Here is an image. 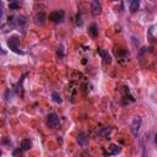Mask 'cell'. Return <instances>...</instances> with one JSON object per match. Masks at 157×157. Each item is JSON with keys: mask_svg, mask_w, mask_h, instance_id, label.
Instances as JSON below:
<instances>
[{"mask_svg": "<svg viewBox=\"0 0 157 157\" xmlns=\"http://www.w3.org/2000/svg\"><path fill=\"white\" fill-rule=\"evenodd\" d=\"M98 54L103 58V60H104L105 64H110L112 58H110V55L108 54V52H105V50H103V49H98Z\"/></svg>", "mask_w": 157, "mask_h": 157, "instance_id": "obj_7", "label": "cell"}, {"mask_svg": "<svg viewBox=\"0 0 157 157\" xmlns=\"http://www.w3.org/2000/svg\"><path fill=\"white\" fill-rule=\"evenodd\" d=\"M78 142H80V145L83 146V147L87 145V139L85 137V134H83V132L80 134V136H78Z\"/></svg>", "mask_w": 157, "mask_h": 157, "instance_id": "obj_12", "label": "cell"}, {"mask_svg": "<svg viewBox=\"0 0 157 157\" xmlns=\"http://www.w3.org/2000/svg\"><path fill=\"white\" fill-rule=\"evenodd\" d=\"M29 147H31V141H29L28 139H25V140L21 141V150H22V151H26V150H28Z\"/></svg>", "mask_w": 157, "mask_h": 157, "instance_id": "obj_11", "label": "cell"}, {"mask_svg": "<svg viewBox=\"0 0 157 157\" xmlns=\"http://www.w3.org/2000/svg\"><path fill=\"white\" fill-rule=\"evenodd\" d=\"M88 33H90L93 38H96V37L98 36V27H97L96 23H92V25L90 26V28H88Z\"/></svg>", "mask_w": 157, "mask_h": 157, "instance_id": "obj_9", "label": "cell"}, {"mask_svg": "<svg viewBox=\"0 0 157 157\" xmlns=\"http://www.w3.org/2000/svg\"><path fill=\"white\" fill-rule=\"evenodd\" d=\"M141 117H135L134 118V120H132V123H131V132H132V135L135 136V137H137V135H139V131H140V128H141Z\"/></svg>", "mask_w": 157, "mask_h": 157, "instance_id": "obj_2", "label": "cell"}, {"mask_svg": "<svg viewBox=\"0 0 157 157\" xmlns=\"http://www.w3.org/2000/svg\"><path fill=\"white\" fill-rule=\"evenodd\" d=\"M20 2L18 1H12V2H10L9 4V7L11 9V10H17V9H20Z\"/></svg>", "mask_w": 157, "mask_h": 157, "instance_id": "obj_13", "label": "cell"}, {"mask_svg": "<svg viewBox=\"0 0 157 157\" xmlns=\"http://www.w3.org/2000/svg\"><path fill=\"white\" fill-rule=\"evenodd\" d=\"M47 124H48V126H50V128H56V126H59V124H60V119H59V117H58L55 113H50V114L48 115Z\"/></svg>", "mask_w": 157, "mask_h": 157, "instance_id": "obj_4", "label": "cell"}, {"mask_svg": "<svg viewBox=\"0 0 157 157\" xmlns=\"http://www.w3.org/2000/svg\"><path fill=\"white\" fill-rule=\"evenodd\" d=\"M64 11L63 10H58V11H54L49 15V20L54 23H60L64 21Z\"/></svg>", "mask_w": 157, "mask_h": 157, "instance_id": "obj_3", "label": "cell"}, {"mask_svg": "<svg viewBox=\"0 0 157 157\" xmlns=\"http://www.w3.org/2000/svg\"><path fill=\"white\" fill-rule=\"evenodd\" d=\"M0 156H1V150H0Z\"/></svg>", "mask_w": 157, "mask_h": 157, "instance_id": "obj_19", "label": "cell"}, {"mask_svg": "<svg viewBox=\"0 0 157 157\" xmlns=\"http://www.w3.org/2000/svg\"><path fill=\"white\" fill-rule=\"evenodd\" d=\"M142 157H148V153H147L146 147H144V150H142Z\"/></svg>", "mask_w": 157, "mask_h": 157, "instance_id": "obj_15", "label": "cell"}, {"mask_svg": "<svg viewBox=\"0 0 157 157\" xmlns=\"http://www.w3.org/2000/svg\"><path fill=\"white\" fill-rule=\"evenodd\" d=\"M1 17H2V2L0 1V20H1Z\"/></svg>", "mask_w": 157, "mask_h": 157, "instance_id": "obj_17", "label": "cell"}, {"mask_svg": "<svg viewBox=\"0 0 157 157\" xmlns=\"http://www.w3.org/2000/svg\"><path fill=\"white\" fill-rule=\"evenodd\" d=\"M20 153H21V150H20V148H18V150H15V151H13V153H12V155H13V156H17V155H20Z\"/></svg>", "mask_w": 157, "mask_h": 157, "instance_id": "obj_16", "label": "cell"}, {"mask_svg": "<svg viewBox=\"0 0 157 157\" xmlns=\"http://www.w3.org/2000/svg\"><path fill=\"white\" fill-rule=\"evenodd\" d=\"M7 44H9L10 49H12L15 53H17V54H23V52L18 49V48H20V39H18V37H11V38L9 39V42H7Z\"/></svg>", "mask_w": 157, "mask_h": 157, "instance_id": "obj_1", "label": "cell"}, {"mask_svg": "<svg viewBox=\"0 0 157 157\" xmlns=\"http://www.w3.org/2000/svg\"><path fill=\"white\" fill-rule=\"evenodd\" d=\"M0 52H1V53H4V54H5V53H6V52H5V50H4V49H2V48H1V45H0Z\"/></svg>", "mask_w": 157, "mask_h": 157, "instance_id": "obj_18", "label": "cell"}, {"mask_svg": "<svg viewBox=\"0 0 157 157\" xmlns=\"http://www.w3.org/2000/svg\"><path fill=\"white\" fill-rule=\"evenodd\" d=\"M26 18L23 16H18V17H15V27H22L26 25Z\"/></svg>", "mask_w": 157, "mask_h": 157, "instance_id": "obj_8", "label": "cell"}, {"mask_svg": "<svg viewBox=\"0 0 157 157\" xmlns=\"http://www.w3.org/2000/svg\"><path fill=\"white\" fill-rule=\"evenodd\" d=\"M90 7H91V13H92L93 16L101 15V12H102V5H101L99 1H92Z\"/></svg>", "mask_w": 157, "mask_h": 157, "instance_id": "obj_5", "label": "cell"}, {"mask_svg": "<svg viewBox=\"0 0 157 157\" xmlns=\"http://www.w3.org/2000/svg\"><path fill=\"white\" fill-rule=\"evenodd\" d=\"M52 98H53V101L54 102H56V103H61V97H60V94L59 93H56V92H54L53 94H52Z\"/></svg>", "mask_w": 157, "mask_h": 157, "instance_id": "obj_14", "label": "cell"}, {"mask_svg": "<svg viewBox=\"0 0 157 157\" xmlns=\"http://www.w3.org/2000/svg\"><path fill=\"white\" fill-rule=\"evenodd\" d=\"M139 6H140V1H139V0H132V1L130 2V6H129L130 12H136L137 9H139Z\"/></svg>", "mask_w": 157, "mask_h": 157, "instance_id": "obj_10", "label": "cell"}, {"mask_svg": "<svg viewBox=\"0 0 157 157\" xmlns=\"http://www.w3.org/2000/svg\"><path fill=\"white\" fill-rule=\"evenodd\" d=\"M47 20H48V17H47V15H45L43 11H40V12H38V13L36 15V22H37L38 25H44Z\"/></svg>", "mask_w": 157, "mask_h": 157, "instance_id": "obj_6", "label": "cell"}]
</instances>
